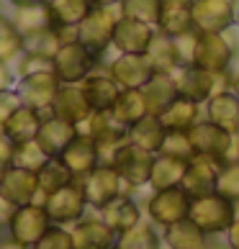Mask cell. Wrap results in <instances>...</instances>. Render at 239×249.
Returning a JSON list of instances; mask_svg holds the SVG:
<instances>
[{
    "label": "cell",
    "mask_w": 239,
    "mask_h": 249,
    "mask_svg": "<svg viewBox=\"0 0 239 249\" xmlns=\"http://www.w3.org/2000/svg\"><path fill=\"white\" fill-rule=\"evenodd\" d=\"M103 62L106 59L100 54H95L80 39H75V41H64L59 47V52L52 59V70L59 77L62 85H82L93 72L100 70Z\"/></svg>",
    "instance_id": "1"
},
{
    "label": "cell",
    "mask_w": 239,
    "mask_h": 249,
    "mask_svg": "<svg viewBox=\"0 0 239 249\" xmlns=\"http://www.w3.org/2000/svg\"><path fill=\"white\" fill-rule=\"evenodd\" d=\"M237 216H239V206H237V203H232L224 196H219V193H208V196L193 198L188 218L203 234H208L211 239H216V236L226 234V229L232 226V221Z\"/></svg>",
    "instance_id": "2"
},
{
    "label": "cell",
    "mask_w": 239,
    "mask_h": 249,
    "mask_svg": "<svg viewBox=\"0 0 239 249\" xmlns=\"http://www.w3.org/2000/svg\"><path fill=\"white\" fill-rule=\"evenodd\" d=\"M234 34H237V26L224 34H201L198 31L193 64L208 72H232V64L239 54V39Z\"/></svg>",
    "instance_id": "3"
},
{
    "label": "cell",
    "mask_w": 239,
    "mask_h": 249,
    "mask_svg": "<svg viewBox=\"0 0 239 249\" xmlns=\"http://www.w3.org/2000/svg\"><path fill=\"white\" fill-rule=\"evenodd\" d=\"M190 203H193V196L183 185L152 190L144 203V216L162 231V229H167V226L190 216Z\"/></svg>",
    "instance_id": "4"
},
{
    "label": "cell",
    "mask_w": 239,
    "mask_h": 249,
    "mask_svg": "<svg viewBox=\"0 0 239 249\" xmlns=\"http://www.w3.org/2000/svg\"><path fill=\"white\" fill-rule=\"evenodd\" d=\"M175 82L183 98L203 106L211 95L221 93V90H232V72H208L190 64V67H180L175 72Z\"/></svg>",
    "instance_id": "5"
},
{
    "label": "cell",
    "mask_w": 239,
    "mask_h": 249,
    "mask_svg": "<svg viewBox=\"0 0 239 249\" xmlns=\"http://www.w3.org/2000/svg\"><path fill=\"white\" fill-rule=\"evenodd\" d=\"M121 18V8L118 5H93L82 23L77 26V39L85 44L88 49L106 57V52L113 44V29Z\"/></svg>",
    "instance_id": "6"
},
{
    "label": "cell",
    "mask_w": 239,
    "mask_h": 249,
    "mask_svg": "<svg viewBox=\"0 0 239 249\" xmlns=\"http://www.w3.org/2000/svg\"><path fill=\"white\" fill-rule=\"evenodd\" d=\"M44 208H47L52 224L75 226L77 221L88 213L90 206H88V198H85V188H82V182L75 178L64 188L49 193V196L44 198Z\"/></svg>",
    "instance_id": "7"
},
{
    "label": "cell",
    "mask_w": 239,
    "mask_h": 249,
    "mask_svg": "<svg viewBox=\"0 0 239 249\" xmlns=\"http://www.w3.org/2000/svg\"><path fill=\"white\" fill-rule=\"evenodd\" d=\"M49 229H52V218L47 213V208H44V203H26V206L13 208L11 218H8V226H5V234L34 249Z\"/></svg>",
    "instance_id": "8"
},
{
    "label": "cell",
    "mask_w": 239,
    "mask_h": 249,
    "mask_svg": "<svg viewBox=\"0 0 239 249\" xmlns=\"http://www.w3.org/2000/svg\"><path fill=\"white\" fill-rule=\"evenodd\" d=\"M190 11L201 34H224L239 23V0H193Z\"/></svg>",
    "instance_id": "9"
},
{
    "label": "cell",
    "mask_w": 239,
    "mask_h": 249,
    "mask_svg": "<svg viewBox=\"0 0 239 249\" xmlns=\"http://www.w3.org/2000/svg\"><path fill=\"white\" fill-rule=\"evenodd\" d=\"M108 164H113V170L121 175V180L129 188H147L149 185L152 164H154V154L136 146L134 142H126L124 146H118L113 152Z\"/></svg>",
    "instance_id": "10"
},
{
    "label": "cell",
    "mask_w": 239,
    "mask_h": 249,
    "mask_svg": "<svg viewBox=\"0 0 239 249\" xmlns=\"http://www.w3.org/2000/svg\"><path fill=\"white\" fill-rule=\"evenodd\" d=\"M80 131H85L88 136L95 139L103 162H111L113 152L129 142V128L116 121L111 110H93L88 121L80 126Z\"/></svg>",
    "instance_id": "11"
},
{
    "label": "cell",
    "mask_w": 239,
    "mask_h": 249,
    "mask_svg": "<svg viewBox=\"0 0 239 249\" xmlns=\"http://www.w3.org/2000/svg\"><path fill=\"white\" fill-rule=\"evenodd\" d=\"M82 188H85V198L88 206L93 211H100L106 203H111L113 198L129 193V185L121 180V175L113 170V164L100 162L93 172H88L85 178H80Z\"/></svg>",
    "instance_id": "12"
},
{
    "label": "cell",
    "mask_w": 239,
    "mask_h": 249,
    "mask_svg": "<svg viewBox=\"0 0 239 249\" xmlns=\"http://www.w3.org/2000/svg\"><path fill=\"white\" fill-rule=\"evenodd\" d=\"M0 196L11 206H26V203H44V193L39 185V175L34 170L11 164L8 170L0 172Z\"/></svg>",
    "instance_id": "13"
},
{
    "label": "cell",
    "mask_w": 239,
    "mask_h": 249,
    "mask_svg": "<svg viewBox=\"0 0 239 249\" xmlns=\"http://www.w3.org/2000/svg\"><path fill=\"white\" fill-rule=\"evenodd\" d=\"M59 77L54 75V70H39V72H31V75H21L16 82V90L21 95L23 106H31L41 113H49L52 103L57 98V90H59Z\"/></svg>",
    "instance_id": "14"
},
{
    "label": "cell",
    "mask_w": 239,
    "mask_h": 249,
    "mask_svg": "<svg viewBox=\"0 0 239 249\" xmlns=\"http://www.w3.org/2000/svg\"><path fill=\"white\" fill-rule=\"evenodd\" d=\"M188 136H190L193 152L203 154V157H211V160H216L221 164L229 160V152H232L234 139H237V136H232L229 131H224L221 126H216L214 121H208L206 116L190 128Z\"/></svg>",
    "instance_id": "15"
},
{
    "label": "cell",
    "mask_w": 239,
    "mask_h": 249,
    "mask_svg": "<svg viewBox=\"0 0 239 249\" xmlns=\"http://www.w3.org/2000/svg\"><path fill=\"white\" fill-rule=\"evenodd\" d=\"M106 72L121 88H144L157 70L152 67L147 54H116L113 59L106 62Z\"/></svg>",
    "instance_id": "16"
},
{
    "label": "cell",
    "mask_w": 239,
    "mask_h": 249,
    "mask_svg": "<svg viewBox=\"0 0 239 249\" xmlns=\"http://www.w3.org/2000/svg\"><path fill=\"white\" fill-rule=\"evenodd\" d=\"M154 29L152 23H144V21H136V18H126L121 16L113 29V44L111 49L116 54H147L149 44L154 39Z\"/></svg>",
    "instance_id": "17"
},
{
    "label": "cell",
    "mask_w": 239,
    "mask_h": 249,
    "mask_svg": "<svg viewBox=\"0 0 239 249\" xmlns=\"http://www.w3.org/2000/svg\"><path fill=\"white\" fill-rule=\"evenodd\" d=\"M70 231H72V244H75V249H113L116 236H118L98 216V211L95 213H85L75 226H70Z\"/></svg>",
    "instance_id": "18"
},
{
    "label": "cell",
    "mask_w": 239,
    "mask_h": 249,
    "mask_svg": "<svg viewBox=\"0 0 239 249\" xmlns=\"http://www.w3.org/2000/svg\"><path fill=\"white\" fill-rule=\"evenodd\" d=\"M59 160L70 167V172L75 175V178H85L88 172H93L95 167L103 160H100V149L93 136H88L85 131H80L75 139H72L67 146H64V152L59 154Z\"/></svg>",
    "instance_id": "19"
},
{
    "label": "cell",
    "mask_w": 239,
    "mask_h": 249,
    "mask_svg": "<svg viewBox=\"0 0 239 249\" xmlns=\"http://www.w3.org/2000/svg\"><path fill=\"white\" fill-rule=\"evenodd\" d=\"M219 170H221V162L211 160V157H203V154H193L188 160V170H185V178H183V188H185L193 198L216 193Z\"/></svg>",
    "instance_id": "20"
},
{
    "label": "cell",
    "mask_w": 239,
    "mask_h": 249,
    "mask_svg": "<svg viewBox=\"0 0 239 249\" xmlns=\"http://www.w3.org/2000/svg\"><path fill=\"white\" fill-rule=\"evenodd\" d=\"M49 113L59 116L64 121L75 124V126H82L90 118V113H93V108L88 103L82 85H59L57 98H54Z\"/></svg>",
    "instance_id": "21"
},
{
    "label": "cell",
    "mask_w": 239,
    "mask_h": 249,
    "mask_svg": "<svg viewBox=\"0 0 239 249\" xmlns=\"http://www.w3.org/2000/svg\"><path fill=\"white\" fill-rule=\"evenodd\" d=\"M98 216L103 218L116 234H121L126 229L136 226L139 221H144V208L131 193H124V196L113 198L111 203H106V206L98 211Z\"/></svg>",
    "instance_id": "22"
},
{
    "label": "cell",
    "mask_w": 239,
    "mask_h": 249,
    "mask_svg": "<svg viewBox=\"0 0 239 249\" xmlns=\"http://www.w3.org/2000/svg\"><path fill=\"white\" fill-rule=\"evenodd\" d=\"M80 134V126L64 121V118L54 116V113H44L41 118V126H39V134H36V142L44 146V152L49 157H59L75 136Z\"/></svg>",
    "instance_id": "23"
},
{
    "label": "cell",
    "mask_w": 239,
    "mask_h": 249,
    "mask_svg": "<svg viewBox=\"0 0 239 249\" xmlns=\"http://www.w3.org/2000/svg\"><path fill=\"white\" fill-rule=\"evenodd\" d=\"M203 116L232 136H239V95L234 90H221L203 103Z\"/></svg>",
    "instance_id": "24"
},
{
    "label": "cell",
    "mask_w": 239,
    "mask_h": 249,
    "mask_svg": "<svg viewBox=\"0 0 239 249\" xmlns=\"http://www.w3.org/2000/svg\"><path fill=\"white\" fill-rule=\"evenodd\" d=\"M111 113L118 124H124L126 128H131L147 118L152 113L149 110V103H147V95L142 88H121V93H118L116 103L111 108Z\"/></svg>",
    "instance_id": "25"
},
{
    "label": "cell",
    "mask_w": 239,
    "mask_h": 249,
    "mask_svg": "<svg viewBox=\"0 0 239 249\" xmlns=\"http://www.w3.org/2000/svg\"><path fill=\"white\" fill-rule=\"evenodd\" d=\"M162 242L165 249H211V239L193 224L190 218H183L178 224L162 229Z\"/></svg>",
    "instance_id": "26"
},
{
    "label": "cell",
    "mask_w": 239,
    "mask_h": 249,
    "mask_svg": "<svg viewBox=\"0 0 239 249\" xmlns=\"http://www.w3.org/2000/svg\"><path fill=\"white\" fill-rule=\"evenodd\" d=\"M82 90H85V98L93 110H111L118 93H121V85L106 70H98L82 82Z\"/></svg>",
    "instance_id": "27"
},
{
    "label": "cell",
    "mask_w": 239,
    "mask_h": 249,
    "mask_svg": "<svg viewBox=\"0 0 239 249\" xmlns=\"http://www.w3.org/2000/svg\"><path fill=\"white\" fill-rule=\"evenodd\" d=\"M201 118H203V106L193 103V100L178 95L172 103L160 113V121L167 131H190Z\"/></svg>",
    "instance_id": "28"
},
{
    "label": "cell",
    "mask_w": 239,
    "mask_h": 249,
    "mask_svg": "<svg viewBox=\"0 0 239 249\" xmlns=\"http://www.w3.org/2000/svg\"><path fill=\"white\" fill-rule=\"evenodd\" d=\"M188 170V160L172 154H154V164H152V175H149V188L152 190H165V188H175L183 185Z\"/></svg>",
    "instance_id": "29"
},
{
    "label": "cell",
    "mask_w": 239,
    "mask_h": 249,
    "mask_svg": "<svg viewBox=\"0 0 239 249\" xmlns=\"http://www.w3.org/2000/svg\"><path fill=\"white\" fill-rule=\"evenodd\" d=\"M41 118H44L41 110H36V108H31V106H21V108L13 110V116L3 124V128H0V131H3L13 144L29 142V139H36V134H39Z\"/></svg>",
    "instance_id": "30"
},
{
    "label": "cell",
    "mask_w": 239,
    "mask_h": 249,
    "mask_svg": "<svg viewBox=\"0 0 239 249\" xmlns=\"http://www.w3.org/2000/svg\"><path fill=\"white\" fill-rule=\"evenodd\" d=\"M113 249H165L162 242V231L152 221H139L136 226L126 229L116 236V244Z\"/></svg>",
    "instance_id": "31"
},
{
    "label": "cell",
    "mask_w": 239,
    "mask_h": 249,
    "mask_svg": "<svg viewBox=\"0 0 239 249\" xmlns=\"http://www.w3.org/2000/svg\"><path fill=\"white\" fill-rule=\"evenodd\" d=\"M144 95H147V103H149V110L154 116H160L165 108H167L172 100H175L178 93V82L172 72H154V77L142 88Z\"/></svg>",
    "instance_id": "32"
},
{
    "label": "cell",
    "mask_w": 239,
    "mask_h": 249,
    "mask_svg": "<svg viewBox=\"0 0 239 249\" xmlns=\"http://www.w3.org/2000/svg\"><path fill=\"white\" fill-rule=\"evenodd\" d=\"M11 21L16 23V29L21 31L23 36H31V34L54 29V18H52V11H49V3H36V5L13 8Z\"/></svg>",
    "instance_id": "33"
},
{
    "label": "cell",
    "mask_w": 239,
    "mask_h": 249,
    "mask_svg": "<svg viewBox=\"0 0 239 249\" xmlns=\"http://www.w3.org/2000/svg\"><path fill=\"white\" fill-rule=\"evenodd\" d=\"M165 134H167V128H165V124L160 121V116L149 113L136 126L129 128V142H134L136 146H142V149L152 152V154H160Z\"/></svg>",
    "instance_id": "34"
},
{
    "label": "cell",
    "mask_w": 239,
    "mask_h": 249,
    "mask_svg": "<svg viewBox=\"0 0 239 249\" xmlns=\"http://www.w3.org/2000/svg\"><path fill=\"white\" fill-rule=\"evenodd\" d=\"M49 11L57 29H77L90 11L93 3L90 0H49Z\"/></svg>",
    "instance_id": "35"
},
{
    "label": "cell",
    "mask_w": 239,
    "mask_h": 249,
    "mask_svg": "<svg viewBox=\"0 0 239 249\" xmlns=\"http://www.w3.org/2000/svg\"><path fill=\"white\" fill-rule=\"evenodd\" d=\"M196 29L193 23V11L190 5H162V13H160V21H157V31L175 39L180 34H188Z\"/></svg>",
    "instance_id": "36"
},
{
    "label": "cell",
    "mask_w": 239,
    "mask_h": 249,
    "mask_svg": "<svg viewBox=\"0 0 239 249\" xmlns=\"http://www.w3.org/2000/svg\"><path fill=\"white\" fill-rule=\"evenodd\" d=\"M147 59L152 62V67L157 72H175L180 70L178 64V57H175V47H172V39L165 34H154V39L149 44V49H147Z\"/></svg>",
    "instance_id": "37"
},
{
    "label": "cell",
    "mask_w": 239,
    "mask_h": 249,
    "mask_svg": "<svg viewBox=\"0 0 239 249\" xmlns=\"http://www.w3.org/2000/svg\"><path fill=\"white\" fill-rule=\"evenodd\" d=\"M62 36L54 29L47 31H39V34H31V36H23V54H34V57H44V59H54V54L59 52L62 47Z\"/></svg>",
    "instance_id": "38"
},
{
    "label": "cell",
    "mask_w": 239,
    "mask_h": 249,
    "mask_svg": "<svg viewBox=\"0 0 239 249\" xmlns=\"http://www.w3.org/2000/svg\"><path fill=\"white\" fill-rule=\"evenodd\" d=\"M36 175H39V185H41L44 196H49V193L59 190V188L67 185V182L75 180V175L70 172V167L59 160V157H49V162L44 164Z\"/></svg>",
    "instance_id": "39"
},
{
    "label": "cell",
    "mask_w": 239,
    "mask_h": 249,
    "mask_svg": "<svg viewBox=\"0 0 239 249\" xmlns=\"http://www.w3.org/2000/svg\"><path fill=\"white\" fill-rule=\"evenodd\" d=\"M23 54V34L8 16H0V62L13 64Z\"/></svg>",
    "instance_id": "40"
},
{
    "label": "cell",
    "mask_w": 239,
    "mask_h": 249,
    "mask_svg": "<svg viewBox=\"0 0 239 249\" xmlns=\"http://www.w3.org/2000/svg\"><path fill=\"white\" fill-rule=\"evenodd\" d=\"M118 8H121V16L152 23L154 29H157V21H160V13H162V0H121Z\"/></svg>",
    "instance_id": "41"
},
{
    "label": "cell",
    "mask_w": 239,
    "mask_h": 249,
    "mask_svg": "<svg viewBox=\"0 0 239 249\" xmlns=\"http://www.w3.org/2000/svg\"><path fill=\"white\" fill-rule=\"evenodd\" d=\"M47 162H49V154L44 152V146H41L39 142H36V139H29V142L16 144L13 164H18V167H26V170L39 172Z\"/></svg>",
    "instance_id": "42"
},
{
    "label": "cell",
    "mask_w": 239,
    "mask_h": 249,
    "mask_svg": "<svg viewBox=\"0 0 239 249\" xmlns=\"http://www.w3.org/2000/svg\"><path fill=\"white\" fill-rule=\"evenodd\" d=\"M216 193L239 206V162H224L219 170Z\"/></svg>",
    "instance_id": "43"
},
{
    "label": "cell",
    "mask_w": 239,
    "mask_h": 249,
    "mask_svg": "<svg viewBox=\"0 0 239 249\" xmlns=\"http://www.w3.org/2000/svg\"><path fill=\"white\" fill-rule=\"evenodd\" d=\"M162 154H172V157H180V160H190L193 154V144H190V136L188 131H167L165 134V142H162Z\"/></svg>",
    "instance_id": "44"
},
{
    "label": "cell",
    "mask_w": 239,
    "mask_h": 249,
    "mask_svg": "<svg viewBox=\"0 0 239 249\" xmlns=\"http://www.w3.org/2000/svg\"><path fill=\"white\" fill-rule=\"evenodd\" d=\"M34 249H75V244H72V231H70V226H57V224H52V229L39 239V244H36Z\"/></svg>",
    "instance_id": "45"
},
{
    "label": "cell",
    "mask_w": 239,
    "mask_h": 249,
    "mask_svg": "<svg viewBox=\"0 0 239 249\" xmlns=\"http://www.w3.org/2000/svg\"><path fill=\"white\" fill-rule=\"evenodd\" d=\"M196 44H198V31L196 29L172 39V47H175V57H178L180 67H190L193 64V59H196Z\"/></svg>",
    "instance_id": "46"
},
{
    "label": "cell",
    "mask_w": 239,
    "mask_h": 249,
    "mask_svg": "<svg viewBox=\"0 0 239 249\" xmlns=\"http://www.w3.org/2000/svg\"><path fill=\"white\" fill-rule=\"evenodd\" d=\"M21 106H23V100H21V95H18L16 88L0 90V128H3V124L13 116V110L21 108Z\"/></svg>",
    "instance_id": "47"
},
{
    "label": "cell",
    "mask_w": 239,
    "mask_h": 249,
    "mask_svg": "<svg viewBox=\"0 0 239 249\" xmlns=\"http://www.w3.org/2000/svg\"><path fill=\"white\" fill-rule=\"evenodd\" d=\"M13 154H16V144L0 131V172L8 170L13 164Z\"/></svg>",
    "instance_id": "48"
},
{
    "label": "cell",
    "mask_w": 239,
    "mask_h": 249,
    "mask_svg": "<svg viewBox=\"0 0 239 249\" xmlns=\"http://www.w3.org/2000/svg\"><path fill=\"white\" fill-rule=\"evenodd\" d=\"M224 242H226V249H239V216L232 221V226L226 229Z\"/></svg>",
    "instance_id": "49"
},
{
    "label": "cell",
    "mask_w": 239,
    "mask_h": 249,
    "mask_svg": "<svg viewBox=\"0 0 239 249\" xmlns=\"http://www.w3.org/2000/svg\"><path fill=\"white\" fill-rule=\"evenodd\" d=\"M13 67L8 62H0V90H8V88H13Z\"/></svg>",
    "instance_id": "50"
},
{
    "label": "cell",
    "mask_w": 239,
    "mask_h": 249,
    "mask_svg": "<svg viewBox=\"0 0 239 249\" xmlns=\"http://www.w3.org/2000/svg\"><path fill=\"white\" fill-rule=\"evenodd\" d=\"M13 208H16V206H11V203L0 196V229H3V231H5V226H8V218H11Z\"/></svg>",
    "instance_id": "51"
},
{
    "label": "cell",
    "mask_w": 239,
    "mask_h": 249,
    "mask_svg": "<svg viewBox=\"0 0 239 249\" xmlns=\"http://www.w3.org/2000/svg\"><path fill=\"white\" fill-rule=\"evenodd\" d=\"M0 249H31V247H26V244H21V242H16V239H11L5 231L0 234Z\"/></svg>",
    "instance_id": "52"
},
{
    "label": "cell",
    "mask_w": 239,
    "mask_h": 249,
    "mask_svg": "<svg viewBox=\"0 0 239 249\" xmlns=\"http://www.w3.org/2000/svg\"><path fill=\"white\" fill-rule=\"evenodd\" d=\"M5 3H11L13 8H21V5H36V3H49V0H5Z\"/></svg>",
    "instance_id": "53"
},
{
    "label": "cell",
    "mask_w": 239,
    "mask_h": 249,
    "mask_svg": "<svg viewBox=\"0 0 239 249\" xmlns=\"http://www.w3.org/2000/svg\"><path fill=\"white\" fill-rule=\"evenodd\" d=\"M226 162H239V136L234 139V146H232V152H229V160Z\"/></svg>",
    "instance_id": "54"
},
{
    "label": "cell",
    "mask_w": 239,
    "mask_h": 249,
    "mask_svg": "<svg viewBox=\"0 0 239 249\" xmlns=\"http://www.w3.org/2000/svg\"><path fill=\"white\" fill-rule=\"evenodd\" d=\"M193 0H162V5H190Z\"/></svg>",
    "instance_id": "55"
},
{
    "label": "cell",
    "mask_w": 239,
    "mask_h": 249,
    "mask_svg": "<svg viewBox=\"0 0 239 249\" xmlns=\"http://www.w3.org/2000/svg\"><path fill=\"white\" fill-rule=\"evenodd\" d=\"M93 5H118L121 0H90Z\"/></svg>",
    "instance_id": "56"
},
{
    "label": "cell",
    "mask_w": 239,
    "mask_h": 249,
    "mask_svg": "<svg viewBox=\"0 0 239 249\" xmlns=\"http://www.w3.org/2000/svg\"><path fill=\"white\" fill-rule=\"evenodd\" d=\"M232 90L239 95V72H232Z\"/></svg>",
    "instance_id": "57"
},
{
    "label": "cell",
    "mask_w": 239,
    "mask_h": 249,
    "mask_svg": "<svg viewBox=\"0 0 239 249\" xmlns=\"http://www.w3.org/2000/svg\"><path fill=\"white\" fill-rule=\"evenodd\" d=\"M3 3H5V0H0V16H3Z\"/></svg>",
    "instance_id": "58"
},
{
    "label": "cell",
    "mask_w": 239,
    "mask_h": 249,
    "mask_svg": "<svg viewBox=\"0 0 239 249\" xmlns=\"http://www.w3.org/2000/svg\"><path fill=\"white\" fill-rule=\"evenodd\" d=\"M0 234H3V229H0Z\"/></svg>",
    "instance_id": "59"
}]
</instances>
